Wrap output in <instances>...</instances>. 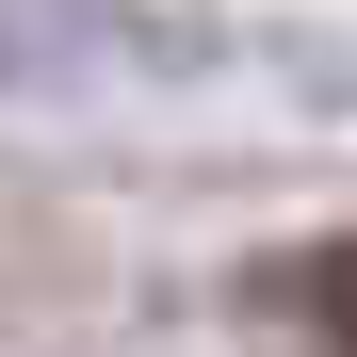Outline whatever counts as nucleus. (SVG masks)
<instances>
[{
	"label": "nucleus",
	"instance_id": "obj_1",
	"mask_svg": "<svg viewBox=\"0 0 357 357\" xmlns=\"http://www.w3.org/2000/svg\"><path fill=\"white\" fill-rule=\"evenodd\" d=\"M260 292H276V309H292V325H309L325 357H357V244H309V260H276Z\"/></svg>",
	"mask_w": 357,
	"mask_h": 357
}]
</instances>
